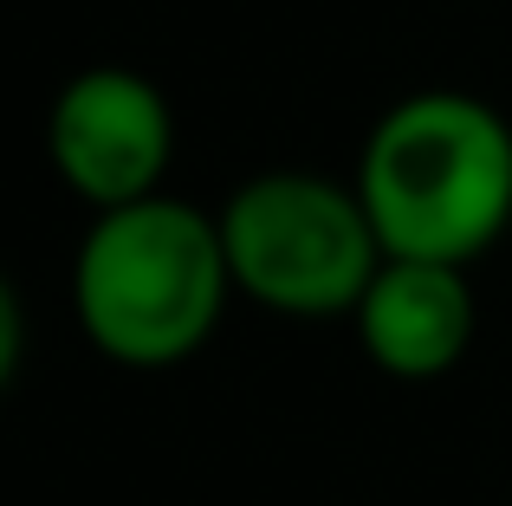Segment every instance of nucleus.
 Instances as JSON below:
<instances>
[{"instance_id": "nucleus-1", "label": "nucleus", "mask_w": 512, "mask_h": 506, "mask_svg": "<svg viewBox=\"0 0 512 506\" xmlns=\"http://www.w3.org/2000/svg\"><path fill=\"white\" fill-rule=\"evenodd\" d=\"M357 195L383 260H480L512 221V124L467 91H415L376 117Z\"/></svg>"}, {"instance_id": "nucleus-2", "label": "nucleus", "mask_w": 512, "mask_h": 506, "mask_svg": "<svg viewBox=\"0 0 512 506\" xmlns=\"http://www.w3.org/2000/svg\"><path fill=\"white\" fill-rule=\"evenodd\" d=\"M234 292L221 221L175 195L104 208L72 266V305L85 338L111 364L169 370L214 338Z\"/></svg>"}, {"instance_id": "nucleus-3", "label": "nucleus", "mask_w": 512, "mask_h": 506, "mask_svg": "<svg viewBox=\"0 0 512 506\" xmlns=\"http://www.w3.org/2000/svg\"><path fill=\"white\" fill-rule=\"evenodd\" d=\"M221 241L234 286L286 318L357 312L383 266V241L363 215V195L299 169L253 176L247 189H234V202L221 208Z\"/></svg>"}, {"instance_id": "nucleus-4", "label": "nucleus", "mask_w": 512, "mask_h": 506, "mask_svg": "<svg viewBox=\"0 0 512 506\" xmlns=\"http://www.w3.org/2000/svg\"><path fill=\"white\" fill-rule=\"evenodd\" d=\"M46 150L59 182L72 195H85L98 215L143 202V195H156V182H163L175 156L169 98L143 72H124V65L78 72L52 104Z\"/></svg>"}, {"instance_id": "nucleus-5", "label": "nucleus", "mask_w": 512, "mask_h": 506, "mask_svg": "<svg viewBox=\"0 0 512 506\" xmlns=\"http://www.w3.org/2000/svg\"><path fill=\"white\" fill-rule=\"evenodd\" d=\"M357 331L376 370L389 377L428 383L454 370L474 344V292H467V266L441 260H383L370 292L357 299Z\"/></svg>"}, {"instance_id": "nucleus-6", "label": "nucleus", "mask_w": 512, "mask_h": 506, "mask_svg": "<svg viewBox=\"0 0 512 506\" xmlns=\"http://www.w3.org/2000/svg\"><path fill=\"white\" fill-rule=\"evenodd\" d=\"M20 338H26V325H20V299H13V286L0 279V390L13 383V364H20Z\"/></svg>"}]
</instances>
